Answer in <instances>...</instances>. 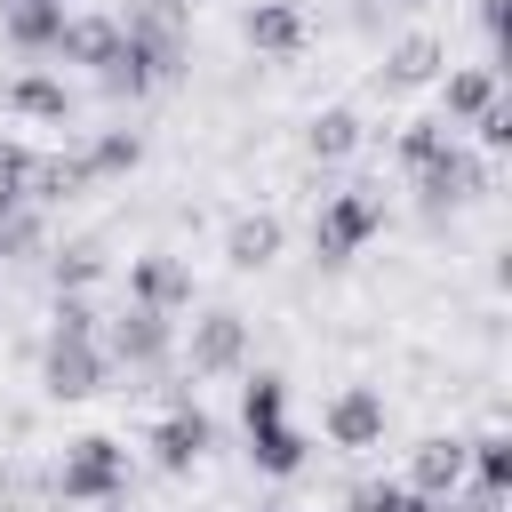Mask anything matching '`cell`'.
Here are the masks:
<instances>
[{"instance_id":"cell-1","label":"cell","mask_w":512,"mask_h":512,"mask_svg":"<svg viewBox=\"0 0 512 512\" xmlns=\"http://www.w3.org/2000/svg\"><path fill=\"white\" fill-rule=\"evenodd\" d=\"M376 232H384V200H376V184L320 192V208H312V256H320V264H352Z\"/></svg>"},{"instance_id":"cell-2","label":"cell","mask_w":512,"mask_h":512,"mask_svg":"<svg viewBox=\"0 0 512 512\" xmlns=\"http://www.w3.org/2000/svg\"><path fill=\"white\" fill-rule=\"evenodd\" d=\"M56 496H64V504L128 496V448H120V440H104V432L72 440V448H64V464H56Z\"/></svg>"},{"instance_id":"cell-3","label":"cell","mask_w":512,"mask_h":512,"mask_svg":"<svg viewBox=\"0 0 512 512\" xmlns=\"http://www.w3.org/2000/svg\"><path fill=\"white\" fill-rule=\"evenodd\" d=\"M408 176H416V200H424V208H464V200L488 192V152H472V144L456 136V144H440V152H432L424 168H408Z\"/></svg>"},{"instance_id":"cell-4","label":"cell","mask_w":512,"mask_h":512,"mask_svg":"<svg viewBox=\"0 0 512 512\" xmlns=\"http://www.w3.org/2000/svg\"><path fill=\"white\" fill-rule=\"evenodd\" d=\"M104 376H112V360H104L96 336H48V352H40V384H48V400H96Z\"/></svg>"},{"instance_id":"cell-5","label":"cell","mask_w":512,"mask_h":512,"mask_svg":"<svg viewBox=\"0 0 512 512\" xmlns=\"http://www.w3.org/2000/svg\"><path fill=\"white\" fill-rule=\"evenodd\" d=\"M320 432H328V448H344V456L384 448V392H376V384H336L328 408H320Z\"/></svg>"},{"instance_id":"cell-6","label":"cell","mask_w":512,"mask_h":512,"mask_svg":"<svg viewBox=\"0 0 512 512\" xmlns=\"http://www.w3.org/2000/svg\"><path fill=\"white\" fill-rule=\"evenodd\" d=\"M248 360V320L232 312V304H208L192 328H184V368L192 376H232Z\"/></svg>"},{"instance_id":"cell-7","label":"cell","mask_w":512,"mask_h":512,"mask_svg":"<svg viewBox=\"0 0 512 512\" xmlns=\"http://www.w3.org/2000/svg\"><path fill=\"white\" fill-rule=\"evenodd\" d=\"M128 304H152V312H192V264L176 256V248H144L136 264H128Z\"/></svg>"},{"instance_id":"cell-8","label":"cell","mask_w":512,"mask_h":512,"mask_svg":"<svg viewBox=\"0 0 512 512\" xmlns=\"http://www.w3.org/2000/svg\"><path fill=\"white\" fill-rule=\"evenodd\" d=\"M144 448H152V464H160V472H192V464L216 448V424H208L192 400H176V408L144 432Z\"/></svg>"},{"instance_id":"cell-9","label":"cell","mask_w":512,"mask_h":512,"mask_svg":"<svg viewBox=\"0 0 512 512\" xmlns=\"http://www.w3.org/2000/svg\"><path fill=\"white\" fill-rule=\"evenodd\" d=\"M168 344H176V320L152 312V304H128V312L112 320V336H104V360H120V368H152V360H168Z\"/></svg>"},{"instance_id":"cell-10","label":"cell","mask_w":512,"mask_h":512,"mask_svg":"<svg viewBox=\"0 0 512 512\" xmlns=\"http://www.w3.org/2000/svg\"><path fill=\"white\" fill-rule=\"evenodd\" d=\"M240 32H248V48H256V56L288 64V56H304V40H312V16H304L296 0H256V8L240 16Z\"/></svg>"},{"instance_id":"cell-11","label":"cell","mask_w":512,"mask_h":512,"mask_svg":"<svg viewBox=\"0 0 512 512\" xmlns=\"http://www.w3.org/2000/svg\"><path fill=\"white\" fill-rule=\"evenodd\" d=\"M400 488H416L424 504L456 496V488H464V440H456V432H432V440H416V448H408V480H400Z\"/></svg>"},{"instance_id":"cell-12","label":"cell","mask_w":512,"mask_h":512,"mask_svg":"<svg viewBox=\"0 0 512 512\" xmlns=\"http://www.w3.org/2000/svg\"><path fill=\"white\" fill-rule=\"evenodd\" d=\"M496 96H504V72H496V64H464V72L440 80V120H448V128H472Z\"/></svg>"},{"instance_id":"cell-13","label":"cell","mask_w":512,"mask_h":512,"mask_svg":"<svg viewBox=\"0 0 512 512\" xmlns=\"http://www.w3.org/2000/svg\"><path fill=\"white\" fill-rule=\"evenodd\" d=\"M64 0H0V32H8V48H24V56H40V48H56V32H64Z\"/></svg>"},{"instance_id":"cell-14","label":"cell","mask_w":512,"mask_h":512,"mask_svg":"<svg viewBox=\"0 0 512 512\" xmlns=\"http://www.w3.org/2000/svg\"><path fill=\"white\" fill-rule=\"evenodd\" d=\"M440 64H448V48H440L432 32H408V40L384 56L376 88H384V96H400V88H432V80H440Z\"/></svg>"},{"instance_id":"cell-15","label":"cell","mask_w":512,"mask_h":512,"mask_svg":"<svg viewBox=\"0 0 512 512\" xmlns=\"http://www.w3.org/2000/svg\"><path fill=\"white\" fill-rule=\"evenodd\" d=\"M56 56L64 64H112L120 56V16H64V32H56Z\"/></svg>"},{"instance_id":"cell-16","label":"cell","mask_w":512,"mask_h":512,"mask_svg":"<svg viewBox=\"0 0 512 512\" xmlns=\"http://www.w3.org/2000/svg\"><path fill=\"white\" fill-rule=\"evenodd\" d=\"M272 256H280V216H272V208L232 216V232H224V264H232V272H264Z\"/></svg>"},{"instance_id":"cell-17","label":"cell","mask_w":512,"mask_h":512,"mask_svg":"<svg viewBox=\"0 0 512 512\" xmlns=\"http://www.w3.org/2000/svg\"><path fill=\"white\" fill-rule=\"evenodd\" d=\"M248 456H256V472H272V480H288V472H304V456H312V440L288 424V416H272V424H248Z\"/></svg>"},{"instance_id":"cell-18","label":"cell","mask_w":512,"mask_h":512,"mask_svg":"<svg viewBox=\"0 0 512 512\" xmlns=\"http://www.w3.org/2000/svg\"><path fill=\"white\" fill-rule=\"evenodd\" d=\"M88 176H80V152H32L24 160V208H48V200H72Z\"/></svg>"},{"instance_id":"cell-19","label":"cell","mask_w":512,"mask_h":512,"mask_svg":"<svg viewBox=\"0 0 512 512\" xmlns=\"http://www.w3.org/2000/svg\"><path fill=\"white\" fill-rule=\"evenodd\" d=\"M0 104H8V112H24V120H48V128H64V120H72V96H64V80H48V72L8 80V88H0Z\"/></svg>"},{"instance_id":"cell-20","label":"cell","mask_w":512,"mask_h":512,"mask_svg":"<svg viewBox=\"0 0 512 512\" xmlns=\"http://www.w3.org/2000/svg\"><path fill=\"white\" fill-rule=\"evenodd\" d=\"M360 136H368V128H360V112H352V104H328V112H312V128H304V152L328 168V160H352V152H360Z\"/></svg>"},{"instance_id":"cell-21","label":"cell","mask_w":512,"mask_h":512,"mask_svg":"<svg viewBox=\"0 0 512 512\" xmlns=\"http://www.w3.org/2000/svg\"><path fill=\"white\" fill-rule=\"evenodd\" d=\"M144 160V144L128 136V128H104V136H88V152H80V176L96 184V176H128Z\"/></svg>"},{"instance_id":"cell-22","label":"cell","mask_w":512,"mask_h":512,"mask_svg":"<svg viewBox=\"0 0 512 512\" xmlns=\"http://www.w3.org/2000/svg\"><path fill=\"white\" fill-rule=\"evenodd\" d=\"M88 280H104V248H96V240H72V248H56V288H64V296H80Z\"/></svg>"},{"instance_id":"cell-23","label":"cell","mask_w":512,"mask_h":512,"mask_svg":"<svg viewBox=\"0 0 512 512\" xmlns=\"http://www.w3.org/2000/svg\"><path fill=\"white\" fill-rule=\"evenodd\" d=\"M440 144H456V128H448L440 112H432V120H408V128H400V160H408V168H424V160H432Z\"/></svg>"},{"instance_id":"cell-24","label":"cell","mask_w":512,"mask_h":512,"mask_svg":"<svg viewBox=\"0 0 512 512\" xmlns=\"http://www.w3.org/2000/svg\"><path fill=\"white\" fill-rule=\"evenodd\" d=\"M240 416H248V424H272V416H288V384H280V376H248V392H240Z\"/></svg>"},{"instance_id":"cell-25","label":"cell","mask_w":512,"mask_h":512,"mask_svg":"<svg viewBox=\"0 0 512 512\" xmlns=\"http://www.w3.org/2000/svg\"><path fill=\"white\" fill-rule=\"evenodd\" d=\"M352 512H424V496L400 480H368V488H352Z\"/></svg>"},{"instance_id":"cell-26","label":"cell","mask_w":512,"mask_h":512,"mask_svg":"<svg viewBox=\"0 0 512 512\" xmlns=\"http://www.w3.org/2000/svg\"><path fill=\"white\" fill-rule=\"evenodd\" d=\"M24 160H32V144L0 136V216H16V208H24Z\"/></svg>"},{"instance_id":"cell-27","label":"cell","mask_w":512,"mask_h":512,"mask_svg":"<svg viewBox=\"0 0 512 512\" xmlns=\"http://www.w3.org/2000/svg\"><path fill=\"white\" fill-rule=\"evenodd\" d=\"M24 248H40V216H32V208H16V216H0V264H16Z\"/></svg>"},{"instance_id":"cell-28","label":"cell","mask_w":512,"mask_h":512,"mask_svg":"<svg viewBox=\"0 0 512 512\" xmlns=\"http://www.w3.org/2000/svg\"><path fill=\"white\" fill-rule=\"evenodd\" d=\"M48 336H96V312H88V296H56V312H48Z\"/></svg>"},{"instance_id":"cell-29","label":"cell","mask_w":512,"mask_h":512,"mask_svg":"<svg viewBox=\"0 0 512 512\" xmlns=\"http://www.w3.org/2000/svg\"><path fill=\"white\" fill-rule=\"evenodd\" d=\"M504 24H512V0H480V32H488V64L504 56Z\"/></svg>"},{"instance_id":"cell-30","label":"cell","mask_w":512,"mask_h":512,"mask_svg":"<svg viewBox=\"0 0 512 512\" xmlns=\"http://www.w3.org/2000/svg\"><path fill=\"white\" fill-rule=\"evenodd\" d=\"M424 512H504V496H488V488H456V496H440V504H424Z\"/></svg>"},{"instance_id":"cell-31","label":"cell","mask_w":512,"mask_h":512,"mask_svg":"<svg viewBox=\"0 0 512 512\" xmlns=\"http://www.w3.org/2000/svg\"><path fill=\"white\" fill-rule=\"evenodd\" d=\"M80 512H128V496H104V504H80Z\"/></svg>"},{"instance_id":"cell-32","label":"cell","mask_w":512,"mask_h":512,"mask_svg":"<svg viewBox=\"0 0 512 512\" xmlns=\"http://www.w3.org/2000/svg\"><path fill=\"white\" fill-rule=\"evenodd\" d=\"M264 512H280V504H264Z\"/></svg>"},{"instance_id":"cell-33","label":"cell","mask_w":512,"mask_h":512,"mask_svg":"<svg viewBox=\"0 0 512 512\" xmlns=\"http://www.w3.org/2000/svg\"><path fill=\"white\" fill-rule=\"evenodd\" d=\"M400 8H416V0H400Z\"/></svg>"}]
</instances>
